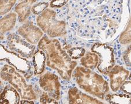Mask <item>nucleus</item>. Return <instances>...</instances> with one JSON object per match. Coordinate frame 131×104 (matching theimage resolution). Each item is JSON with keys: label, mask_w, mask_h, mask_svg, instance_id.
Wrapping results in <instances>:
<instances>
[{"label": "nucleus", "mask_w": 131, "mask_h": 104, "mask_svg": "<svg viewBox=\"0 0 131 104\" xmlns=\"http://www.w3.org/2000/svg\"><path fill=\"white\" fill-rule=\"evenodd\" d=\"M94 53H97L99 58L98 69L101 73L107 74L113 67L114 64V56L113 49L105 44L96 43L92 47Z\"/></svg>", "instance_id": "nucleus-6"}, {"label": "nucleus", "mask_w": 131, "mask_h": 104, "mask_svg": "<svg viewBox=\"0 0 131 104\" xmlns=\"http://www.w3.org/2000/svg\"><path fill=\"white\" fill-rule=\"evenodd\" d=\"M111 79V87L114 91H117L129 75L127 70L119 65H115L107 73Z\"/></svg>", "instance_id": "nucleus-10"}, {"label": "nucleus", "mask_w": 131, "mask_h": 104, "mask_svg": "<svg viewBox=\"0 0 131 104\" xmlns=\"http://www.w3.org/2000/svg\"><path fill=\"white\" fill-rule=\"evenodd\" d=\"M85 50L82 47H74L68 51L69 56L72 59H78L84 55Z\"/></svg>", "instance_id": "nucleus-19"}, {"label": "nucleus", "mask_w": 131, "mask_h": 104, "mask_svg": "<svg viewBox=\"0 0 131 104\" xmlns=\"http://www.w3.org/2000/svg\"><path fill=\"white\" fill-rule=\"evenodd\" d=\"M68 0H52L50 3V7L54 8H61L67 4Z\"/></svg>", "instance_id": "nucleus-23"}, {"label": "nucleus", "mask_w": 131, "mask_h": 104, "mask_svg": "<svg viewBox=\"0 0 131 104\" xmlns=\"http://www.w3.org/2000/svg\"><path fill=\"white\" fill-rule=\"evenodd\" d=\"M120 42L122 44H127L130 42V23H128V24L126 30L122 33L119 39Z\"/></svg>", "instance_id": "nucleus-21"}, {"label": "nucleus", "mask_w": 131, "mask_h": 104, "mask_svg": "<svg viewBox=\"0 0 131 104\" xmlns=\"http://www.w3.org/2000/svg\"><path fill=\"white\" fill-rule=\"evenodd\" d=\"M0 76L3 80L8 81L18 91L21 98L30 100L36 99L32 86L27 84L24 77L16 71L14 66L4 65L0 71Z\"/></svg>", "instance_id": "nucleus-3"}, {"label": "nucleus", "mask_w": 131, "mask_h": 104, "mask_svg": "<svg viewBox=\"0 0 131 104\" xmlns=\"http://www.w3.org/2000/svg\"><path fill=\"white\" fill-rule=\"evenodd\" d=\"M20 102V94L13 86L7 85L0 94V104H18Z\"/></svg>", "instance_id": "nucleus-11"}, {"label": "nucleus", "mask_w": 131, "mask_h": 104, "mask_svg": "<svg viewBox=\"0 0 131 104\" xmlns=\"http://www.w3.org/2000/svg\"><path fill=\"white\" fill-rule=\"evenodd\" d=\"M130 48H129L128 49L127 51L126 52L125 55L124 56V60L125 61V63L126 64V65L128 66H130Z\"/></svg>", "instance_id": "nucleus-25"}, {"label": "nucleus", "mask_w": 131, "mask_h": 104, "mask_svg": "<svg viewBox=\"0 0 131 104\" xmlns=\"http://www.w3.org/2000/svg\"><path fill=\"white\" fill-rule=\"evenodd\" d=\"M31 5L30 3L24 0L18 4L15 7V12L18 14L19 22H23L26 20L30 14Z\"/></svg>", "instance_id": "nucleus-15"}, {"label": "nucleus", "mask_w": 131, "mask_h": 104, "mask_svg": "<svg viewBox=\"0 0 131 104\" xmlns=\"http://www.w3.org/2000/svg\"><path fill=\"white\" fill-rule=\"evenodd\" d=\"M0 61H5L10 65L14 67L18 71L24 74L26 78L29 79L32 76L31 67L27 60L24 59L15 51H9L0 43Z\"/></svg>", "instance_id": "nucleus-5"}, {"label": "nucleus", "mask_w": 131, "mask_h": 104, "mask_svg": "<svg viewBox=\"0 0 131 104\" xmlns=\"http://www.w3.org/2000/svg\"><path fill=\"white\" fill-rule=\"evenodd\" d=\"M40 103H58L56 99L51 97L47 92H43L40 97Z\"/></svg>", "instance_id": "nucleus-22"}, {"label": "nucleus", "mask_w": 131, "mask_h": 104, "mask_svg": "<svg viewBox=\"0 0 131 104\" xmlns=\"http://www.w3.org/2000/svg\"><path fill=\"white\" fill-rule=\"evenodd\" d=\"M48 6H49V4L48 3H40L32 6L31 10L33 14L39 15L47 9Z\"/></svg>", "instance_id": "nucleus-20"}, {"label": "nucleus", "mask_w": 131, "mask_h": 104, "mask_svg": "<svg viewBox=\"0 0 131 104\" xmlns=\"http://www.w3.org/2000/svg\"><path fill=\"white\" fill-rule=\"evenodd\" d=\"M56 14L52 9H46L37 18L38 26L51 38L64 36L67 32L65 22L58 20Z\"/></svg>", "instance_id": "nucleus-4"}, {"label": "nucleus", "mask_w": 131, "mask_h": 104, "mask_svg": "<svg viewBox=\"0 0 131 104\" xmlns=\"http://www.w3.org/2000/svg\"><path fill=\"white\" fill-rule=\"evenodd\" d=\"M34 72L36 75L43 74L45 70L46 56L44 52L39 49L33 54L32 57Z\"/></svg>", "instance_id": "nucleus-14"}, {"label": "nucleus", "mask_w": 131, "mask_h": 104, "mask_svg": "<svg viewBox=\"0 0 131 104\" xmlns=\"http://www.w3.org/2000/svg\"><path fill=\"white\" fill-rule=\"evenodd\" d=\"M3 89H4V86H3V83H2L1 80H0V94H1L2 91H3Z\"/></svg>", "instance_id": "nucleus-26"}, {"label": "nucleus", "mask_w": 131, "mask_h": 104, "mask_svg": "<svg viewBox=\"0 0 131 104\" xmlns=\"http://www.w3.org/2000/svg\"><path fill=\"white\" fill-rule=\"evenodd\" d=\"M20 1H24V0H20ZM26 1H28L29 3H30L31 4H33L35 3V2L37 1V0H26Z\"/></svg>", "instance_id": "nucleus-27"}, {"label": "nucleus", "mask_w": 131, "mask_h": 104, "mask_svg": "<svg viewBox=\"0 0 131 104\" xmlns=\"http://www.w3.org/2000/svg\"><path fill=\"white\" fill-rule=\"evenodd\" d=\"M41 88L51 97L58 100L60 98L61 85L58 77L50 72H46L41 76L39 80Z\"/></svg>", "instance_id": "nucleus-8"}, {"label": "nucleus", "mask_w": 131, "mask_h": 104, "mask_svg": "<svg viewBox=\"0 0 131 104\" xmlns=\"http://www.w3.org/2000/svg\"><path fill=\"white\" fill-rule=\"evenodd\" d=\"M38 47L45 53L47 66L56 70L63 79L70 80L77 63L72 61L70 56L62 49L60 42L44 36L39 41Z\"/></svg>", "instance_id": "nucleus-1"}, {"label": "nucleus", "mask_w": 131, "mask_h": 104, "mask_svg": "<svg viewBox=\"0 0 131 104\" xmlns=\"http://www.w3.org/2000/svg\"><path fill=\"white\" fill-rule=\"evenodd\" d=\"M69 99L71 103H102L96 99L79 91L76 87L69 90Z\"/></svg>", "instance_id": "nucleus-12"}, {"label": "nucleus", "mask_w": 131, "mask_h": 104, "mask_svg": "<svg viewBox=\"0 0 131 104\" xmlns=\"http://www.w3.org/2000/svg\"><path fill=\"white\" fill-rule=\"evenodd\" d=\"M16 2V0H0V16L8 13Z\"/></svg>", "instance_id": "nucleus-18"}, {"label": "nucleus", "mask_w": 131, "mask_h": 104, "mask_svg": "<svg viewBox=\"0 0 131 104\" xmlns=\"http://www.w3.org/2000/svg\"><path fill=\"white\" fill-rule=\"evenodd\" d=\"M81 63L86 68L90 70L94 69L98 65V56L96 54L89 52L86 53L85 56L82 58Z\"/></svg>", "instance_id": "nucleus-16"}, {"label": "nucleus", "mask_w": 131, "mask_h": 104, "mask_svg": "<svg viewBox=\"0 0 131 104\" xmlns=\"http://www.w3.org/2000/svg\"><path fill=\"white\" fill-rule=\"evenodd\" d=\"M73 77L81 89L101 99L104 98L109 90L108 83L103 77L88 68L77 67L74 71Z\"/></svg>", "instance_id": "nucleus-2"}, {"label": "nucleus", "mask_w": 131, "mask_h": 104, "mask_svg": "<svg viewBox=\"0 0 131 104\" xmlns=\"http://www.w3.org/2000/svg\"><path fill=\"white\" fill-rule=\"evenodd\" d=\"M17 15L15 13L8 14L0 19V40H3L5 35L15 26Z\"/></svg>", "instance_id": "nucleus-13"}, {"label": "nucleus", "mask_w": 131, "mask_h": 104, "mask_svg": "<svg viewBox=\"0 0 131 104\" xmlns=\"http://www.w3.org/2000/svg\"><path fill=\"white\" fill-rule=\"evenodd\" d=\"M7 39V45L10 50L17 53L24 58H32L36 48L35 46L29 43L24 38L14 33L8 35Z\"/></svg>", "instance_id": "nucleus-7"}, {"label": "nucleus", "mask_w": 131, "mask_h": 104, "mask_svg": "<svg viewBox=\"0 0 131 104\" xmlns=\"http://www.w3.org/2000/svg\"><path fill=\"white\" fill-rule=\"evenodd\" d=\"M107 101L113 103H130V97L128 95H108L106 97Z\"/></svg>", "instance_id": "nucleus-17"}, {"label": "nucleus", "mask_w": 131, "mask_h": 104, "mask_svg": "<svg viewBox=\"0 0 131 104\" xmlns=\"http://www.w3.org/2000/svg\"><path fill=\"white\" fill-rule=\"evenodd\" d=\"M121 90H122L124 92L128 93V94H130V82H125V83H123L121 85Z\"/></svg>", "instance_id": "nucleus-24"}, {"label": "nucleus", "mask_w": 131, "mask_h": 104, "mask_svg": "<svg viewBox=\"0 0 131 104\" xmlns=\"http://www.w3.org/2000/svg\"><path fill=\"white\" fill-rule=\"evenodd\" d=\"M18 32L22 38L32 45L37 44L43 36V31L30 22L26 23L21 26L19 28Z\"/></svg>", "instance_id": "nucleus-9"}]
</instances>
